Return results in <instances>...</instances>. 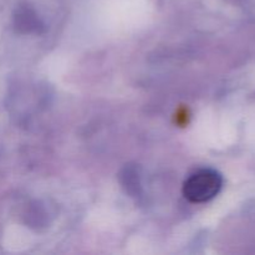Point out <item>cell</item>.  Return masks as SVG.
Returning <instances> with one entry per match:
<instances>
[{"instance_id":"obj_1","label":"cell","mask_w":255,"mask_h":255,"mask_svg":"<svg viewBox=\"0 0 255 255\" xmlns=\"http://www.w3.org/2000/svg\"><path fill=\"white\" fill-rule=\"evenodd\" d=\"M223 179L217 171L203 168L194 172L183 184V196L192 203H206L222 189Z\"/></svg>"},{"instance_id":"obj_2","label":"cell","mask_w":255,"mask_h":255,"mask_svg":"<svg viewBox=\"0 0 255 255\" xmlns=\"http://www.w3.org/2000/svg\"><path fill=\"white\" fill-rule=\"evenodd\" d=\"M14 25L17 31L24 32V34L39 32V30L42 27L36 12L27 6H20L16 10L14 15Z\"/></svg>"}]
</instances>
